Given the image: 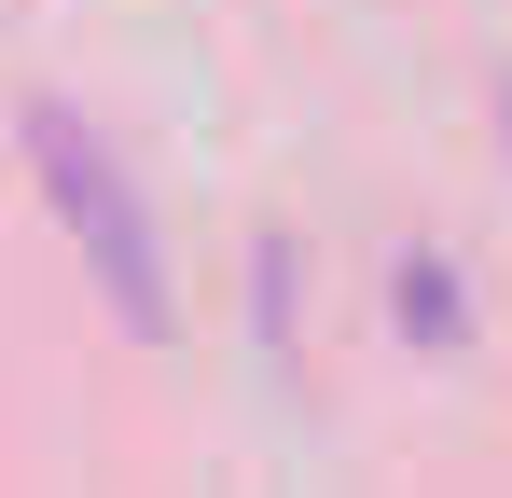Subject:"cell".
Wrapping results in <instances>:
<instances>
[{
	"label": "cell",
	"mask_w": 512,
	"mask_h": 498,
	"mask_svg": "<svg viewBox=\"0 0 512 498\" xmlns=\"http://www.w3.org/2000/svg\"><path fill=\"white\" fill-rule=\"evenodd\" d=\"M402 319H429V332H457V277H443V263H402Z\"/></svg>",
	"instance_id": "cell-2"
},
{
	"label": "cell",
	"mask_w": 512,
	"mask_h": 498,
	"mask_svg": "<svg viewBox=\"0 0 512 498\" xmlns=\"http://www.w3.org/2000/svg\"><path fill=\"white\" fill-rule=\"evenodd\" d=\"M28 153H42V180H56V208H70L97 291H111L139 332H167V249H153V208H139V180L111 166V139H97L70 97H42V111H28Z\"/></svg>",
	"instance_id": "cell-1"
}]
</instances>
